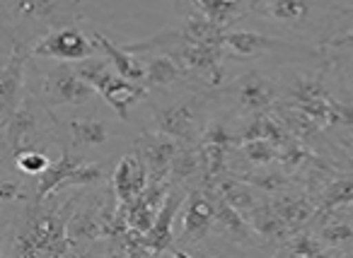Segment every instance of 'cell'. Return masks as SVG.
Returning a JSON list of instances; mask_svg holds the SVG:
<instances>
[{
	"label": "cell",
	"mask_w": 353,
	"mask_h": 258,
	"mask_svg": "<svg viewBox=\"0 0 353 258\" xmlns=\"http://www.w3.org/2000/svg\"><path fill=\"white\" fill-rule=\"evenodd\" d=\"M346 6L336 0H250V15L269 22L300 44L327 49L339 32ZM327 54V51H324Z\"/></svg>",
	"instance_id": "obj_1"
},
{
	"label": "cell",
	"mask_w": 353,
	"mask_h": 258,
	"mask_svg": "<svg viewBox=\"0 0 353 258\" xmlns=\"http://www.w3.org/2000/svg\"><path fill=\"white\" fill-rule=\"evenodd\" d=\"M78 203V198H70L65 205H44L32 203L22 215V222L12 237L10 253L22 258H37V256H68L75 253L65 234L70 210Z\"/></svg>",
	"instance_id": "obj_2"
},
{
	"label": "cell",
	"mask_w": 353,
	"mask_h": 258,
	"mask_svg": "<svg viewBox=\"0 0 353 258\" xmlns=\"http://www.w3.org/2000/svg\"><path fill=\"white\" fill-rule=\"evenodd\" d=\"M80 0H0V20L12 41L32 46L51 30L80 22Z\"/></svg>",
	"instance_id": "obj_3"
},
{
	"label": "cell",
	"mask_w": 353,
	"mask_h": 258,
	"mask_svg": "<svg viewBox=\"0 0 353 258\" xmlns=\"http://www.w3.org/2000/svg\"><path fill=\"white\" fill-rule=\"evenodd\" d=\"M208 102L211 94L208 89H187L176 92L167 102L152 107V118H155V131L165 133L167 138L184 145H196L203 128L208 123Z\"/></svg>",
	"instance_id": "obj_4"
},
{
	"label": "cell",
	"mask_w": 353,
	"mask_h": 258,
	"mask_svg": "<svg viewBox=\"0 0 353 258\" xmlns=\"http://www.w3.org/2000/svg\"><path fill=\"white\" fill-rule=\"evenodd\" d=\"M221 49L225 51L228 58H256V56H279L283 63L293 61L295 65L300 61H319L324 58V51L317 46L300 44V41H288L281 36H271L256 30H240L232 27L225 30L221 36Z\"/></svg>",
	"instance_id": "obj_5"
},
{
	"label": "cell",
	"mask_w": 353,
	"mask_h": 258,
	"mask_svg": "<svg viewBox=\"0 0 353 258\" xmlns=\"http://www.w3.org/2000/svg\"><path fill=\"white\" fill-rule=\"evenodd\" d=\"M73 68H75V73L109 104V109H112L119 121H123V123L131 116V109L138 107V104L148 97V89L143 87L141 83L121 78L102 56H90V58H85V61H78Z\"/></svg>",
	"instance_id": "obj_6"
},
{
	"label": "cell",
	"mask_w": 353,
	"mask_h": 258,
	"mask_svg": "<svg viewBox=\"0 0 353 258\" xmlns=\"http://www.w3.org/2000/svg\"><path fill=\"white\" fill-rule=\"evenodd\" d=\"M51 123H54V111L39 97L27 94L22 97L20 107L3 121L6 147L12 155L25 147H37V142L51 133Z\"/></svg>",
	"instance_id": "obj_7"
},
{
	"label": "cell",
	"mask_w": 353,
	"mask_h": 258,
	"mask_svg": "<svg viewBox=\"0 0 353 258\" xmlns=\"http://www.w3.org/2000/svg\"><path fill=\"white\" fill-rule=\"evenodd\" d=\"M225 94L230 97L237 116L250 118L256 114H269L279 104L281 85L259 70H247L228 85Z\"/></svg>",
	"instance_id": "obj_8"
},
{
	"label": "cell",
	"mask_w": 353,
	"mask_h": 258,
	"mask_svg": "<svg viewBox=\"0 0 353 258\" xmlns=\"http://www.w3.org/2000/svg\"><path fill=\"white\" fill-rule=\"evenodd\" d=\"M94 97H97V92L75 73V68L70 63H61L59 61V65L46 70L44 78H41L39 99L51 111L59 107H70V109L85 107Z\"/></svg>",
	"instance_id": "obj_9"
},
{
	"label": "cell",
	"mask_w": 353,
	"mask_h": 258,
	"mask_svg": "<svg viewBox=\"0 0 353 258\" xmlns=\"http://www.w3.org/2000/svg\"><path fill=\"white\" fill-rule=\"evenodd\" d=\"M30 54L39 56V58L61 61V63H78L90 56H97V46H94L92 36L85 34L78 25H65L46 32L41 39H37L30 46Z\"/></svg>",
	"instance_id": "obj_10"
},
{
	"label": "cell",
	"mask_w": 353,
	"mask_h": 258,
	"mask_svg": "<svg viewBox=\"0 0 353 258\" xmlns=\"http://www.w3.org/2000/svg\"><path fill=\"white\" fill-rule=\"evenodd\" d=\"M182 234L176 241L184 246H201L203 239L216 229V200L208 186H189L182 203Z\"/></svg>",
	"instance_id": "obj_11"
},
{
	"label": "cell",
	"mask_w": 353,
	"mask_h": 258,
	"mask_svg": "<svg viewBox=\"0 0 353 258\" xmlns=\"http://www.w3.org/2000/svg\"><path fill=\"white\" fill-rule=\"evenodd\" d=\"M133 145L143 157L148 169V184H170V169L179 142L167 138L160 131H143Z\"/></svg>",
	"instance_id": "obj_12"
},
{
	"label": "cell",
	"mask_w": 353,
	"mask_h": 258,
	"mask_svg": "<svg viewBox=\"0 0 353 258\" xmlns=\"http://www.w3.org/2000/svg\"><path fill=\"white\" fill-rule=\"evenodd\" d=\"M32 58L30 46L12 41V54L8 63L0 68V118L6 121L22 102V89H25V70L27 61Z\"/></svg>",
	"instance_id": "obj_13"
},
{
	"label": "cell",
	"mask_w": 353,
	"mask_h": 258,
	"mask_svg": "<svg viewBox=\"0 0 353 258\" xmlns=\"http://www.w3.org/2000/svg\"><path fill=\"white\" fill-rule=\"evenodd\" d=\"M184 83H192L179 61L167 51L155 49L148 58H143V80L141 85L148 92H176Z\"/></svg>",
	"instance_id": "obj_14"
},
{
	"label": "cell",
	"mask_w": 353,
	"mask_h": 258,
	"mask_svg": "<svg viewBox=\"0 0 353 258\" xmlns=\"http://www.w3.org/2000/svg\"><path fill=\"white\" fill-rule=\"evenodd\" d=\"M176 12H196L218 30H232L250 15V0H174Z\"/></svg>",
	"instance_id": "obj_15"
},
{
	"label": "cell",
	"mask_w": 353,
	"mask_h": 258,
	"mask_svg": "<svg viewBox=\"0 0 353 258\" xmlns=\"http://www.w3.org/2000/svg\"><path fill=\"white\" fill-rule=\"evenodd\" d=\"M68 131L70 150L83 155L88 150H99L114 138V123L99 114H85V116H70L63 123Z\"/></svg>",
	"instance_id": "obj_16"
},
{
	"label": "cell",
	"mask_w": 353,
	"mask_h": 258,
	"mask_svg": "<svg viewBox=\"0 0 353 258\" xmlns=\"http://www.w3.org/2000/svg\"><path fill=\"white\" fill-rule=\"evenodd\" d=\"M145 186H148V169L143 164V157L138 152V147L133 145V150L119 160L117 169L112 174V195L121 205H128L145 191Z\"/></svg>",
	"instance_id": "obj_17"
},
{
	"label": "cell",
	"mask_w": 353,
	"mask_h": 258,
	"mask_svg": "<svg viewBox=\"0 0 353 258\" xmlns=\"http://www.w3.org/2000/svg\"><path fill=\"white\" fill-rule=\"evenodd\" d=\"M90 36H92L94 46H97V54L102 56V58L107 61V63L112 65L121 78L133 80V83H141L143 80V56L128 51L126 46H117L99 30H94Z\"/></svg>",
	"instance_id": "obj_18"
},
{
	"label": "cell",
	"mask_w": 353,
	"mask_h": 258,
	"mask_svg": "<svg viewBox=\"0 0 353 258\" xmlns=\"http://www.w3.org/2000/svg\"><path fill=\"white\" fill-rule=\"evenodd\" d=\"M269 203H271V208L279 213V217L288 224L290 232L307 227L314 219V215H317V200L307 198V195L281 193V195H276L274 200H269Z\"/></svg>",
	"instance_id": "obj_19"
},
{
	"label": "cell",
	"mask_w": 353,
	"mask_h": 258,
	"mask_svg": "<svg viewBox=\"0 0 353 258\" xmlns=\"http://www.w3.org/2000/svg\"><path fill=\"white\" fill-rule=\"evenodd\" d=\"M276 253H285V256H305V258H314V256H329V248L322 244V239L317 237V232L310 227L295 229L288 234L283 244L276 248Z\"/></svg>",
	"instance_id": "obj_20"
},
{
	"label": "cell",
	"mask_w": 353,
	"mask_h": 258,
	"mask_svg": "<svg viewBox=\"0 0 353 258\" xmlns=\"http://www.w3.org/2000/svg\"><path fill=\"white\" fill-rule=\"evenodd\" d=\"M353 205V179H336L322 191L317 203V213L322 210H339Z\"/></svg>",
	"instance_id": "obj_21"
},
{
	"label": "cell",
	"mask_w": 353,
	"mask_h": 258,
	"mask_svg": "<svg viewBox=\"0 0 353 258\" xmlns=\"http://www.w3.org/2000/svg\"><path fill=\"white\" fill-rule=\"evenodd\" d=\"M12 157H15V166L27 176H39L41 171L51 164L49 155H46V152H41V150H37V147H25V150H17Z\"/></svg>",
	"instance_id": "obj_22"
},
{
	"label": "cell",
	"mask_w": 353,
	"mask_h": 258,
	"mask_svg": "<svg viewBox=\"0 0 353 258\" xmlns=\"http://www.w3.org/2000/svg\"><path fill=\"white\" fill-rule=\"evenodd\" d=\"M242 152L252 164H269L279 157V142L274 140H264V138H254V140H242Z\"/></svg>",
	"instance_id": "obj_23"
},
{
	"label": "cell",
	"mask_w": 353,
	"mask_h": 258,
	"mask_svg": "<svg viewBox=\"0 0 353 258\" xmlns=\"http://www.w3.org/2000/svg\"><path fill=\"white\" fill-rule=\"evenodd\" d=\"M346 46H353V8L346 6L341 17V25H339V32L332 36V41L327 44V54L329 51H339V49H346Z\"/></svg>",
	"instance_id": "obj_24"
},
{
	"label": "cell",
	"mask_w": 353,
	"mask_h": 258,
	"mask_svg": "<svg viewBox=\"0 0 353 258\" xmlns=\"http://www.w3.org/2000/svg\"><path fill=\"white\" fill-rule=\"evenodd\" d=\"M25 198V186L22 181L0 176V203H15V200Z\"/></svg>",
	"instance_id": "obj_25"
},
{
	"label": "cell",
	"mask_w": 353,
	"mask_h": 258,
	"mask_svg": "<svg viewBox=\"0 0 353 258\" xmlns=\"http://www.w3.org/2000/svg\"><path fill=\"white\" fill-rule=\"evenodd\" d=\"M343 75H346V85H351V89H353V61L348 68H343Z\"/></svg>",
	"instance_id": "obj_26"
},
{
	"label": "cell",
	"mask_w": 353,
	"mask_h": 258,
	"mask_svg": "<svg viewBox=\"0 0 353 258\" xmlns=\"http://www.w3.org/2000/svg\"><path fill=\"white\" fill-rule=\"evenodd\" d=\"M0 256H6V248H3V244H0Z\"/></svg>",
	"instance_id": "obj_27"
}]
</instances>
